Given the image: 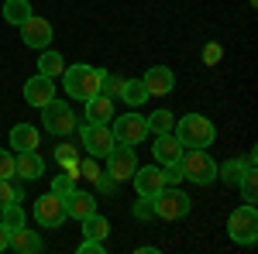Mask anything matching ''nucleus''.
<instances>
[{"mask_svg": "<svg viewBox=\"0 0 258 254\" xmlns=\"http://www.w3.org/2000/svg\"><path fill=\"white\" fill-rule=\"evenodd\" d=\"M103 76H107L103 69H93V65L76 62V65H66V69H62V90H66L73 100L86 103L90 97H97V93H100Z\"/></svg>", "mask_w": 258, "mask_h": 254, "instance_id": "nucleus-1", "label": "nucleus"}, {"mask_svg": "<svg viewBox=\"0 0 258 254\" xmlns=\"http://www.w3.org/2000/svg\"><path fill=\"white\" fill-rule=\"evenodd\" d=\"M172 134L179 137L182 148H210L214 137H217V127H214V120L203 117V114H186L182 120H176Z\"/></svg>", "mask_w": 258, "mask_h": 254, "instance_id": "nucleus-2", "label": "nucleus"}, {"mask_svg": "<svg viewBox=\"0 0 258 254\" xmlns=\"http://www.w3.org/2000/svg\"><path fill=\"white\" fill-rule=\"evenodd\" d=\"M179 168H182V179H189L197 186L217 182V161L207 155L203 148H189L186 155H179Z\"/></svg>", "mask_w": 258, "mask_h": 254, "instance_id": "nucleus-3", "label": "nucleus"}, {"mask_svg": "<svg viewBox=\"0 0 258 254\" xmlns=\"http://www.w3.org/2000/svg\"><path fill=\"white\" fill-rule=\"evenodd\" d=\"M41 120H45V131L55 134V137H66V134H73V131L80 127V120L73 114L69 100H59V97H52L41 107Z\"/></svg>", "mask_w": 258, "mask_h": 254, "instance_id": "nucleus-4", "label": "nucleus"}, {"mask_svg": "<svg viewBox=\"0 0 258 254\" xmlns=\"http://www.w3.org/2000/svg\"><path fill=\"white\" fill-rule=\"evenodd\" d=\"M227 234H231V240L234 244H241V247H251L258 240V213H255V203H244V206H238L234 213L227 216Z\"/></svg>", "mask_w": 258, "mask_h": 254, "instance_id": "nucleus-5", "label": "nucleus"}, {"mask_svg": "<svg viewBox=\"0 0 258 254\" xmlns=\"http://www.w3.org/2000/svg\"><path fill=\"white\" fill-rule=\"evenodd\" d=\"M152 206H155V216H159V220H182V216L189 213L193 199L186 193H179L176 186H165L162 193L152 196Z\"/></svg>", "mask_w": 258, "mask_h": 254, "instance_id": "nucleus-6", "label": "nucleus"}, {"mask_svg": "<svg viewBox=\"0 0 258 254\" xmlns=\"http://www.w3.org/2000/svg\"><path fill=\"white\" fill-rule=\"evenodd\" d=\"M114 141L117 144H141L145 137H148V120L141 117V114H135V110H127V114H120V117H114Z\"/></svg>", "mask_w": 258, "mask_h": 254, "instance_id": "nucleus-7", "label": "nucleus"}, {"mask_svg": "<svg viewBox=\"0 0 258 254\" xmlns=\"http://www.w3.org/2000/svg\"><path fill=\"white\" fill-rule=\"evenodd\" d=\"M103 158H107V176L114 182H127L135 176V168H138V155H135L131 144H114Z\"/></svg>", "mask_w": 258, "mask_h": 254, "instance_id": "nucleus-8", "label": "nucleus"}, {"mask_svg": "<svg viewBox=\"0 0 258 254\" xmlns=\"http://www.w3.org/2000/svg\"><path fill=\"white\" fill-rule=\"evenodd\" d=\"M80 141H83V148L90 151V158H103L114 144H117V141H114V131H110L107 124H83Z\"/></svg>", "mask_w": 258, "mask_h": 254, "instance_id": "nucleus-9", "label": "nucleus"}, {"mask_svg": "<svg viewBox=\"0 0 258 254\" xmlns=\"http://www.w3.org/2000/svg\"><path fill=\"white\" fill-rule=\"evenodd\" d=\"M35 220H38L41 230H55V227H62L66 223V203H62L59 196H38V203H35Z\"/></svg>", "mask_w": 258, "mask_h": 254, "instance_id": "nucleus-10", "label": "nucleus"}, {"mask_svg": "<svg viewBox=\"0 0 258 254\" xmlns=\"http://www.w3.org/2000/svg\"><path fill=\"white\" fill-rule=\"evenodd\" d=\"M21 38H24V45L28 48H48V41H52V24L45 18H38V14H31V18L21 24Z\"/></svg>", "mask_w": 258, "mask_h": 254, "instance_id": "nucleus-11", "label": "nucleus"}, {"mask_svg": "<svg viewBox=\"0 0 258 254\" xmlns=\"http://www.w3.org/2000/svg\"><path fill=\"white\" fill-rule=\"evenodd\" d=\"M131 182H135V193L138 196H155L165 189V179H162V165H148V168H135V176H131Z\"/></svg>", "mask_w": 258, "mask_h": 254, "instance_id": "nucleus-12", "label": "nucleus"}, {"mask_svg": "<svg viewBox=\"0 0 258 254\" xmlns=\"http://www.w3.org/2000/svg\"><path fill=\"white\" fill-rule=\"evenodd\" d=\"M55 97V79H48V76H31L28 82H24V100H28V107H45L48 100Z\"/></svg>", "mask_w": 258, "mask_h": 254, "instance_id": "nucleus-13", "label": "nucleus"}, {"mask_svg": "<svg viewBox=\"0 0 258 254\" xmlns=\"http://www.w3.org/2000/svg\"><path fill=\"white\" fill-rule=\"evenodd\" d=\"M145 90H148V97H169L172 93V86H176V76H172V69H165V65H152L145 76Z\"/></svg>", "mask_w": 258, "mask_h": 254, "instance_id": "nucleus-14", "label": "nucleus"}, {"mask_svg": "<svg viewBox=\"0 0 258 254\" xmlns=\"http://www.w3.org/2000/svg\"><path fill=\"white\" fill-rule=\"evenodd\" d=\"M7 141H11V148H18V151H38L41 131L35 124H14L11 134H7Z\"/></svg>", "mask_w": 258, "mask_h": 254, "instance_id": "nucleus-15", "label": "nucleus"}, {"mask_svg": "<svg viewBox=\"0 0 258 254\" xmlns=\"http://www.w3.org/2000/svg\"><path fill=\"white\" fill-rule=\"evenodd\" d=\"M62 203H66V216H73V220H83V216L97 213V199H93V193H83V189H73Z\"/></svg>", "mask_w": 258, "mask_h": 254, "instance_id": "nucleus-16", "label": "nucleus"}, {"mask_svg": "<svg viewBox=\"0 0 258 254\" xmlns=\"http://www.w3.org/2000/svg\"><path fill=\"white\" fill-rule=\"evenodd\" d=\"M14 176L28 179V182L45 176V161L38 158V151H18L14 155Z\"/></svg>", "mask_w": 258, "mask_h": 254, "instance_id": "nucleus-17", "label": "nucleus"}, {"mask_svg": "<svg viewBox=\"0 0 258 254\" xmlns=\"http://www.w3.org/2000/svg\"><path fill=\"white\" fill-rule=\"evenodd\" d=\"M152 155L159 165H169V161H179L182 155V144H179V137L169 131V134H155V144H152Z\"/></svg>", "mask_w": 258, "mask_h": 254, "instance_id": "nucleus-18", "label": "nucleus"}, {"mask_svg": "<svg viewBox=\"0 0 258 254\" xmlns=\"http://www.w3.org/2000/svg\"><path fill=\"white\" fill-rule=\"evenodd\" d=\"M114 120V100L97 93V97L86 100V124H107Z\"/></svg>", "mask_w": 258, "mask_h": 254, "instance_id": "nucleus-19", "label": "nucleus"}, {"mask_svg": "<svg viewBox=\"0 0 258 254\" xmlns=\"http://www.w3.org/2000/svg\"><path fill=\"white\" fill-rule=\"evenodd\" d=\"M7 247L18 251V254H38L41 251V237H38V230L18 227V230H11V244H7Z\"/></svg>", "mask_w": 258, "mask_h": 254, "instance_id": "nucleus-20", "label": "nucleus"}, {"mask_svg": "<svg viewBox=\"0 0 258 254\" xmlns=\"http://www.w3.org/2000/svg\"><path fill=\"white\" fill-rule=\"evenodd\" d=\"M62 69H66V59H62V52H55V48H41L38 55V72L48 79H59Z\"/></svg>", "mask_w": 258, "mask_h": 254, "instance_id": "nucleus-21", "label": "nucleus"}, {"mask_svg": "<svg viewBox=\"0 0 258 254\" xmlns=\"http://www.w3.org/2000/svg\"><path fill=\"white\" fill-rule=\"evenodd\" d=\"M244 168H248V161H244V158H231V161L217 165V179L224 182V186H234V189H238V182H241V176H244Z\"/></svg>", "mask_w": 258, "mask_h": 254, "instance_id": "nucleus-22", "label": "nucleus"}, {"mask_svg": "<svg viewBox=\"0 0 258 254\" xmlns=\"http://www.w3.org/2000/svg\"><path fill=\"white\" fill-rule=\"evenodd\" d=\"M127 107H141L145 100H148V90H145V82L141 79H124V86H120V93H117Z\"/></svg>", "mask_w": 258, "mask_h": 254, "instance_id": "nucleus-23", "label": "nucleus"}, {"mask_svg": "<svg viewBox=\"0 0 258 254\" xmlns=\"http://www.w3.org/2000/svg\"><path fill=\"white\" fill-rule=\"evenodd\" d=\"M31 18V4L28 0H4V21L7 24H24V21Z\"/></svg>", "mask_w": 258, "mask_h": 254, "instance_id": "nucleus-24", "label": "nucleus"}, {"mask_svg": "<svg viewBox=\"0 0 258 254\" xmlns=\"http://www.w3.org/2000/svg\"><path fill=\"white\" fill-rule=\"evenodd\" d=\"M80 223H83V234H86V237H93V240H103V237L110 234V223H107V216H100V213L83 216Z\"/></svg>", "mask_w": 258, "mask_h": 254, "instance_id": "nucleus-25", "label": "nucleus"}, {"mask_svg": "<svg viewBox=\"0 0 258 254\" xmlns=\"http://www.w3.org/2000/svg\"><path fill=\"white\" fill-rule=\"evenodd\" d=\"M145 120H148V134H169L176 127V114L172 110H155L152 117H145Z\"/></svg>", "mask_w": 258, "mask_h": 254, "instance_id": "nucleus-26", "label": "nucleus"}, {"mask_svg": "<svg viewBox=\"0 0 258 254\" xmlns=\"http://www.w3.org/2000/svg\"><path fill=\"white\" fill-rule=\"evenodd\" d=\"M76 176H80V172L66 168L62 176H55V179H52V189H48V193H52V196H59V199H66V196H69L73 189H76Z\"/></svg>", "mask_w": 258, "mask_h": 254, "instance_id": "nucleus-27", "label": "nucleus"}, {"mask_svg": "<svg viewBox=\"0 0 258 254\" xmlns=\"http://www.w3.org/2000/svg\"><path fill=\"white\" fill-rule=\"evenodd\" d=\"M258 172H255V165H248V168H244V176H241V196H244V203H255L258 199Z\"/></svg>", "mask_w": 258, "mask_h": 254, "instance_id": "nucleus-28", "label": "nucleus"}, {"mask_svg": "<svg viewBox=\"0 0 258 254\" xmlns=\"http://www.w3.org/2000/svg\"><path fill=\"white\" fill-rule=\"evenodd\" d=\"M0 223H4L7 230H18V227H24V210H21L18 203H7V206L0 210Z\"/></svg>", "mask_w": 258, "mask_h": 254, "instance_id": "nucleus-29", "label": "nucleus"}, {"mask_svg": "<svg viewBox=\"0 0 258 254\" xmlns=\"http://www.w3.org/2000/svg\"><path fill=\"white\" fill-rule=\"evenodd\" d=\"M55 161H59L62 168H76V165H80V155H76L73 144H59V148H55Z\"/></svg>", "mask_w": 258, "mask_h": 254, "instance_id": "nucleus-30", "label": "nucleus"}, {"mask_svg": "<svg viewBox=\"0 0 258 254\" xmlns=\"http://www.w3.org/2000/svg\"><path fill=\"white\" fill-rule=\"evenodd\" d=\"M7 203H21V189L11 186V179H0V210H4Z\"/></svg>", "mask_w": 258, "mask_h": 254, "instance_id": "nucleus-31", "label": "nucleus"}, {"mask_svg": "<svg viewBox=\"0 0 258 254\" xmlns=\"http://www.w3.org/2000/svg\"><path fill=\"white\" fill-rule=\"evenodd\" d=\"M131 213L138 216V220H155V206H152V196H138V203H135V210Z\"/></svg>", "mask_w": 258, "mask_h": 254, "instance_id": "nucleus-32", "label": "nucleus"}, {"mask_svg": "<svg viewBox=\"0 0 258 254\" xmlns=\"http://www.w3.org/2000/svg\"><path fill=\"white\" fill-rule=\"evenodd\" d=\"M162 179H165V186H179V182H182V168H179V161L162 165Z\"/></svg>", "mask_w": 258, "mask_h": 254, "instance_id": "nucleus-33", "label": "nucleus"}, {"mask_svg": "<svg viewBox=\"0 0 258 254\" xmlns=\"http://www.w3.org/2000/svg\"><path fill=\"white\" fill-rule=\"evenodd\" d=\"M120 86H124V79H120V76H103V86H100V93L114 100V97L120 93Z\"/></svg>", "mask_w": 258, "mask_h": 254, "instance_id": "nucleus-34", "label": "nucleus"}, {"mask_svg": "<svg viewBox=\"0 0 258 254\" xmlns=\"http://www.w3.org/2000/svg\"><path fill=\"white\" fill-rule=\"evenodd\" d=\"M0 179H14V155L0 148Z\"/></svg>", "mask_w": 258, "mask_h": 254, "instance_id": "nucleus-35", "label": "nucleus"}, {"mask_svg": "<svg viewBox=\"0 0 258 254\" xmlns=\"http://www.w3.org/2000/svg\"><path fill=\"white\" fill-rule=\"evenodd\" d=\"M80 176H83V179H90V182H97V176H100V165L93 161V158H86V161H80Z\"/></svg>", "mask_w": 258, "mask_h": 254, "instance_id": "nucleus-36", "label": "nucleus"}, {"mask_svg": "<svg viewBox=\"0 0 258 254\" xmlns=\"http://www.w3.org/2000/svg\"><path fill=\"white\" fill-rule=\"evenodd\" d=\"M220 59H224V48H220V45H207V48H203V62H207V65H217Z\"/></svg>", "mask_w": 258, "mask_h": 254, "instance_id": "nucleus-37", "label": "nucleus"}, {"mask_svg": "<svg viewBox=\"0 0 258 254\" xmlns=\"http://www.w3.org/2000/svg\"><path fill=\"white\" fill-rule=\"evenodd\" d=\"M80 254H103V240H93V237H86L80 244Z\"/></svg>", "mask_w": 258, "mask_h": 254, "instance_id": "nucleus-38", "label": "nucleus"}, {"mask_svg": "<svg viewBox=\"0 0 258 254\" xmlns=\"http://www.w3.org/2000/svg\"><path fill=\"white\" fill-rule=\"evenodd\" d=\"M93 186H97L100 193H114V189H117V182H114V179L107 176V172H100V176H97V182H93Z\"/></svg>", "mask_w": 258, "mask_h": 254, "instance_id": "nucleus-39", "label": "nucleus"}, {"mask_svg": "<svg viewBox=\"0 0 258 254\" xmlns=\"http://www.w3.org/2000/svg\"><path fill=\"white\" fill-rule=\"evenodd\" d=\"M7 244H11V230L0 223V251H7Z\"/></svg>", "mask_w": 258, "mask_h": 254, "instance_id": "nucleus-40", "label": "nucleus"}]
</instances>
